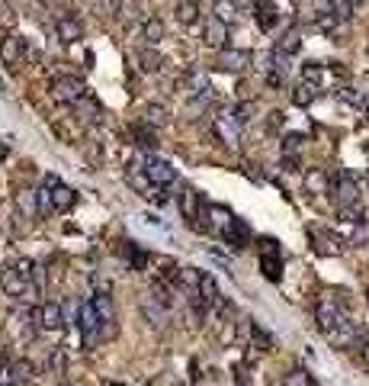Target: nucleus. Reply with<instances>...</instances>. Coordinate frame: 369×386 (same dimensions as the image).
I'll list each match as a JSON object with an SVG mask.
<instances>
[{
	"label": "nucleus",
	"mask_w": 369,
	"mask_h": 386,
	"mask_svg": "<svg viewBox=\"0 0 369 386\" xmlns=\"http://www.w3.org/2000/svg\"><path fill=\"white\" fill-rule=\"evenodd\" d=\"M0 290L10 300L39 306V280H35L33 261H10V264H3L0 268Z\"/></svg>",
	"instance_id": "1"
},
{
	"label": "nucleus",
	"mask_w": 369,
	"mask_h": 386,
	"mask_svg": "<svg viewBox=\"0 0 369 386\" xmlns=\"http://www.w3.org/2000/svg\"><path fill=\"white\" fill-rule=\"evenodd\" d=\"M77 206V190L74 187L61 184L58 177H45L42 190H39V210L51 213H71Z\"/></svg>",
	"instance_id": "2"
},
{
	"label": "nucleus",
	"mask_w": 369,
	"mask_h": 386,
	"mask_svg": "<svg viewBox=\"0 0 369 386\" xmlns=\"http://www.w3.org/2000/svg\"><path fill=\"white\" fill-rule=\"evenodd\" d=\"M177 203H180V213H183V219L190 222V229H196V232H209L212 229L209 203H202V196L193 190V187H183L180 196H177Z\"/></svg>",
	"instance_id": "3"
},
{
	"label": "nucleus",
	"mask_w": 369,
	"mask_h": 386,
	"mask_svg": "<svg viewBox=\"0 0 369 386\" xmlns=\"http://www.w3.org/2000/svg\"><path fill=\"white\" fill-rule=\"evenodd\" d=\"M347 319V300L344 293H325L318 300V306H315V322H318L321 335H327V332H334L341 322Z\"/></svg>",
	"instance_id": "4"
},
{
	"label": "nucleus",
	"mask_w": 369,
	"mask_h": 386,
	"mask_svg": "<svg viewBox=\"0 0 369 386\" xmlns=\"http://www.w3.org/2000/svg\"><path fill=\"white\" fill-rule=\"evenodd\" d=\"M77 328H81V338H84L87 348H93L97 341L106 338V328H103V319H100V312H97V306H93V300L81 302V309H77Z\"/></svg>",
	"instance_id": "5"
},
{
	"label": "nucleus",
	"mask_w": 369,
	"mask_h": 386,
	"mask_svg": "<svg viewBox=\"0 0 369 386\" xmlns=\"http://www.w3.org/2000/svg\"><path fill=\"white\" fill-rule=\"evenodd\" d=\"M142 164H145V177L151 180L154 187H170L177 180V168H174V161H167V158H158V155H142Z\"/></svg>",
	"instance_id": "6"
},
{
	"label": "nucleus",
	"mask_w": 369,
	"mask_h": 386,
	"mask_svg": "<svg viewBox=\"0 0 369 386\" xmlns=\"http://www.w3.org/2000/svg\"><path fill=\"white\" fill-rule=\"evenodd\" d=\"M51 97H55L58 103H65V107H74V103H81L87 97V91H84V84H81L77 77L61 75V77L51 81Z\"/></svg>",
	"instance_id": "7"
},
{
	"label": "nucleus",
	"mask_w": 369,
	"mask_h": 386,
	"mask_svg": "<svg viewBox=\"0 0 369 386\" xmlns=\"http://www.w3.org/2000/svg\"><path fill=\"white\" fill-rule=\"evenodd\" d=\"M327 341L334 344V348H341V351H350V348H356V344H360L363 348V328L356 325V322L350 319V316H347L344 322H341V325L334 328V332H327Z\"/></svg>",
	"instance_id": "8"
},
{
	"label": "nucleus",
	"mask_w": 369,
	"mask_h": 386,
	"mask_svg": "<svg viewBox=\"0 0 369 386\" xmlns=\"http://www.w3.org/2000/svg\"><path fill=\"white\" fill-rule=\"evenodd\" d=\"M331 196H334V203L344 210V206H356V200H360V187H356V180H353L347 171H341L337 177H331Z\"/></svg>",
	"instance_id": "9"
},
{
	"label": "nucleus",
	"mask_w": 369,
	"mask_h": 386,
	"mask_svg": "<svg viewBox=\"0 0 369 386\" xmlns=\"http://www.w3.org/2000/svg\"><path fill=\"white\" fill-rule=\"evenodd\" d=\"M0 61L10 68V71H19L26 61V39L23 36H3L0 39Z\"/></svg>",
	"instance_id": "10"
},
{
	"label": "nucleus",
	"mask_w": 369,
	"mask_h": 386,
	"mask_svg": "<svg viewBox=\"0 0 369 386\" xmlns=\"http://www.w3.org/2000/svg\"><path fill=\"white\" fill-rule=\"evenodd\" d=\"M33 319H35V328H42V332L65 328V312H61L58 302H39L33 309Z\"/></svg>",
	"instance_id": "11"
},
{
	"label": "nucleus",
	"mask_w": 369,
	"mask_h": 386,
	"mask_svg": "<svg viewBox=\"0 0 369 386\" xmlns=\"http://www.w3.org/2000/svg\"><path fill=\"white\" fill-rule=\"evenodd\" d=\"M261 268H263V277L277 284L283 277V261H279V245L273 238H263L261 242Z\"/></svg>",
	"instance_id": "12"
},
{
	"label": "nucleus",
	"mask_w": 369,
	"mask_h": 386,
	"mask_svg": "<svg viewBox=\"0 0 369 386\" xmlns=\"http://www.w3.org/2000/svg\"><path fill=\"white\" fill-rule=\"evenodd\" d=\"M55 33H58V39L65 45H74L84 39V26H81L77 17H71V13H61V17L55 20Z\"/></svg>",
	"instance_id": "13"
},
{
	"label": "nucleus",
	"mask_w": 369,
	"mask_h": 386,
	"mask_svg": "<svg viewBox=\"0 0 369 386\" xmlns=\"http://www.w3.org/2000/svg\"><path fill=\"white\" fill-rule=\"evenodd\" d=\"M215 135L225 145H238V139H241V123H238L235 109H228V113H222V116L215 119Z\"/></svg>",
	"instance_id": "14"
},
{
	"label": "nucleus",
	"mask_w": 369,
	"mask_h": 386,
	"mask_svg": "<svg viewBox=\"0 0 369 386\" xmlns=\"http://www.w3.org/2000/svg\"><path fill=\"white\" fill-rule=\"evenodd\" d=\"M202 43L209 45V49H228V23H222L218 17L206 20V26H202Z\"/></svg>",
	"instance_id": "15"
},
{
	"label": "nucleus",
	"mask_w": 369,
	"mask_h": 386,
	"mask_svg": "<svg viewBox=\"0 0 369 386\" xmlns=\"http://www.w3.org/2000/svg\"><path fill=\"white\" fill-rule=\"evenodd\" d=\"M247 65H251V52H244V49H222V55H218V68L231 71V75L244 71Z\"/></svg>",
	"instance_id": "16"
},
{
	"label": "nucleus",
	"mask_w": 369,
	"mask_h": 386,
	"mask_svg": "<svg viewBox=\"0 0 369 386\" xmlns=\"http://www.w3.org/2000/svg\"><path fill=\"white\" fill-rule=\"evenodd\" d=\"M93 306H97V312H100L103 319V328H106V338L116 332V306H113V296L103 290V293L93 296Z\"/></svg>",
	"instance_id": "17"
},
{
	"label": "nucleus",
	"mask_w": 369,
	"mask_h": 386,
	"mask_svg": "<svg viewBox=\"0 0 369 386\" xmlns=\"http://www.w3.org/2000/svg\"><path fill=\"white\" fill-rule=\"evenodd\" d=\"M254 10H257V13H254V17H257V26H261L263 33H270V29L277 26V20H279L277 3H273V0H257Z\"/></svg>",
	"instance_id": "18"
},
{
	"label": "nucleus",
	"mask_w": 369,
	"mask_h": 386,
	"mask_svg": "<svg viewBox=\"0 0 369 386\" xmlns=\"http://www.w3.org/2000/svg\"><path fill=\"white\" fill-rule=\"evenodd\" d=\"M138 68H142L145 75H158L161 68H164V55L154 45H142L138 49Z\"/></svg>",
	"instance_id": "19"
},
{
	"label": "nucleus",
	"mask_w": 369,
	"mask_h": 386,
	"mask_svg": "<svg viewBox=\"0 0 369 386\" xmlns=\"http://www.w3.org/2000/svg\"><path fill=\"white\" fill-rule=\"evenodd\" d=\"M356 3H360V0H327L325 10L337 20V23H347V20L356 13Z\"/></svg>",
	"instance_id": "20"
},
{
	"label": "nucleus",
	"mask_w": 369,
	"mask_h": 386,
	"mask_svg": "<svg viewBox=\"0 0 369 386\" xmlns=\"http://www.w3.org/2000/svg\"><path fill=\"white\" fill-rule=\"evenodd\" d=\"M132 139L138 142V148H148V151H154L158 148V135H154V126H148V123H138V126H132Z\"/></svg>",
	"instance_id": "21"
},
{
	"label": "nucleus",
	"mask_w": 369,
	"mask_h": 386,
	"mask_svg": "<svg viewBox=\"0 0 369 386\" xmlns=\"http://www.w3.org/2000/svg\"><path fill=\"white\" fill-rule=\"evenodd\" d=\"M199 296H202V302L206 306H222V293H218V284L209 277V274H202V284H199Z\"/></svg>",
	"instance_id": "22"
},
{
	"label": "nucleus",
	"mask_w": 369,
	"mask_h": 386,
	"mask_svg": "<svg viewBox=\"0 0 369 386\" xmlns=\"http://www.w3.org/2000/svg\"><path fill=\"white\" fill-rule=\"evenodd\" d=\"M142 39H145V45H158L161 39H164V23L161 20H145L142 23Z\"/></svg>",
	"instance_id": "23"
},
{
	"label": "nucleus",
	"mask_w": 369,
	"mask_h": 386,
	"mask_svg": "<svg viewBox=\"0 0 369 386\" xmlns=\"http://www.w3.org/2000/svg\"><path fill=\"white\" fill-rule=\"evenodd\" d=\"M315 97H318V87L305 84V81H299V84L293 87V103H295V107H311Z\"/></svg>",
	"instance_id": "24"
},
{
	"label": "nucleus",
	"mask_w": 369,
	"mask_h": 386,
	"mask_svg": "<svg viewBox=\"0 0 369 386\" xmlns=\"http://www.w3.org/2000/svg\"><path fill=\"white\" fill-rule=\"evenodd\" d=\"M177 20L183 26H193L196 20H199V3H196V0H180V3H177Z\"/></svg>",
	"instance_id": "25"
},
{
	"label": "nucleus",
	"mask_w": 369,
	"mask_h": 386,
	"mask_svg": "<svg viewBox=\"0 0 369 386\" xmlns=\"http://www.w3.org/2000/svg\"><path fill=\"white\" fill-rule=\"evenodd\" d=\"M305 187H309L311 193H327V190H331V180H327V174L321 168H315V171L305 174Z\"/></svg>",
	"instance_id": "26"
},
{
	"label": "nucleus",
	"mask_w": 369,
	"mask_h": 386,
	"mask_svg": "<svg viewBox=\"0 0 369 386\" xmlns=\"http://www.w3.org/2000/svg\"><path fill=\"white\" fill-rule=\"evenodd\" d=\"M299 49H302V36H299V29L283 33V39L277 43V52H283V55H295Z\"/></svg>",
	"instance_id": "27"
},
{
	"label": "nucleus",
	"mask_w": 369,
	"mask_h": 386,
	"mask_svg": "<svg viewBox=\"0 0 369 386\" xmlns=\"http://www.w3.org/2000/svg\"><path fill=\"white\" fill-rule=\"evenodd\" d=\"M142 119L148 126H167V109L161 107V103H148L142 113Z\"/></svg>",
	"instance_id": "28"
},
{
	"label": "nucleus",
	"mask_w": 369,
	"mask_h": 386,
	"mask_svg": "<svg viewBox=\"0 0 369 386\" xmlns=\"http://www.w3.org/2000/svg\"><path fill=\"white\" fill-rule=\"evenodd\" d=\"M222 236L235 245V248H244V242H247V226H244L241 219H235V222H231V226H228Z\"/></svg>",
	"instance_id": "29"
},
{
	"label": "nucleus",
	"mask_w": 369,
	"mask_h": 386,
	"mask_svg": "<svg viewBox=\"0 0 369 386\" xmlns=\"http://www.w3.org/2000/svg\"><path fill=\"white\" fill-rule=\"evenodd\" d=\"M17 206L26 213V216H35V213H42V210H39V193H29V190H23L17 196Z\"/></svg>",
	"instance_id": "30"
},
{
	"label": "nucleus",
	"mask_w": 369,
	"mask_h": 386,
	"mask_svg": "<svg viewBox=\"0 0 369 386\" xmlns=\"http://www.w3.org/2000/svg\"><path fill=\"white\" fill-rule=\"evenodd\" d=\"M302 81H305V84H311V87H321V84H325V68L315 65V61H309V65L302 68Z\"/></svg>",
	"instance_id": "31"
},
{
	"label": "nucleus",
	"mask_w": 369,
	"mask_h": 386,
	"mask_svg": "<svg viewBox=\"0 0 369 386\" xmlns=\"http://www.w3.org/2000/svg\"><path fill=\"white\" fill-rule=\"evenodd\" d=\"M311 238H315V248H318L321 254H341V245H337V238H331V236H321V232H311Z\"/></svg>",
	"instance_id": "32"
},
{
	"label": "nucleus",
	"mask_w": 369,
	"mask_h": 386,
	"mask_svg": "<svg viewBox=\"0 0 369 386\" xmlns=\"http://www.w3.org/2000/svg\"><path fill=\"white\" fill-rule=\"evenodd\" d=\"M302 142H305V139H302L299 132L286 135V139H283V155H286V158H295V155L302 151Z\"/></svg>",
	"instance_id": "33"
},
{
	"label": "nucleus",
	"mask_w": 369,
	"mask_h": 386,
	"mask_svg": "<svg viewBox=\"0 0 369 386\" xmlns=\"http://www.w3.org/2000/svg\"><path fill=\"white\" fill-rule=\"evenodd\" d=\"M10 380H33V364L29 361H17L13 367H10Z\"/></svg>",
	"instance_id": "34"
},
{
	"label": "nucleus",
	"mask_w": 369,
	"mask_h": 386,
	"mask_svg": "<svg viewBox=\"0 0 369 386\" xmlns=\"http://www.w3.org/2000/svg\"><path fill=\"white\" fill-rule=\"evenodd\" d=\"M350 242L353 245H366L369 242V219H363V222H356V226L350 229Z\"/></svg>",
	"instance_id": "35"
},
{
	"label": "nucleus",
	"mask_w": 369,
	"mask_h": 386,
	"mask_svg": "<svg viewBox=\"0 0 369 386\" xmlns=\"http://www.w3.org/2000/svg\"><path fill=\"white\" fill-rule=\"evenodd\" d=\"M215 17L222 20V23H231V20H235V3H231V0H218V3H215Z\"/></svg>",
	"instance_id": "36"
},
{
	"label": "nucleus",
	"mask_w": 369,
	"mask_h": 386,
	"mask_svg": "<svg viewBox=\"0 0 369 386\" xmlns=\"http://www.w3.org/2000/svg\"><path fill=\"white\" fill-rule=\"evenodd\" d=\"M283 386H311V380H309V373H305V370H293V373L286 377Z\"/></svg>",
	"instance_id": "37"
},
{
	"label": "nucleus",
	"mask_w": 369,
	"mask_h": 386,
	"mask_svg": "<svg viewBox=\"0 0 369 386\" xmlns=\"http://www.w3.org/2000/svg\"><path fill=\"white\" fill-rule=\"evenodd\" d=\"M254 113H257V103H241V107H235V116H238V123H241V126L254 116Z\"/></svg>",
	"instance_id": "38"
},
{
	"label": "nucleus",
	"mask_w": 369,
	"mask_h": 386,
	"mask_svg": "<svg viewBox=\"0 0 369 386\" xmlns=\"http://www.w3.org/2000/svg\"><path fill=\"white\" fill-rule=\"evenodd\" d=\"M341 100L353 103V107H363V93H356L353 87H341Z\"/></svg>",
	"instance_id": "39"
},
{
	"label": "nucleus",
	"mask_w": 369,
	"mask_h": 386,
	"mask_svg": "<svg viewBox=\"0 0 369 386\" xmlns=\"http://www.w3.org/2000/svg\"><path fill=\"white\" fill-rule=\"evenodd\" d=\"M283 113H279V109H273V113H270V129H279V126H283Z\"/></svg>",
	"instance_id": "40"
},
{
	"label": "nucleus",
	"mask_w": 369,
	"mask_h": 386,
	"mask_svg": "<svg viewBox=\"0 0 369 386\" xmlns=\"http://www.w3.org/2000/svg\"><path fill=\"white\" fill-rule=\"evenodd\" d=\"M231 3H235V10H247V7H254L257 0H231Z\"/></svg>",
	"instance_id": "41"
},
{
	"label": "nucleus",
	"mask_w": 369,
	"mask_h": 386,
	"mask_svg": "<svg viewBox=\"0 0 369 386\" xmlns=\"http://www.w3.org/2000/svg\"><path fill=\"white\" fill-rule=\"evenodd\" d=\"M7 380H10V367L7 364H0V383H7Z\"/></svg>",
	"instance_id": "42"
},
{
	"label": "nucleus",
	"mask_w": 369,
	"mask_h": 386,
	"mask_svg": "<svg viewBox=\"0 0 369 386\" xmlns=\"http://www.w3.org/2000/svg\"><path fill=\"white\" fill-rule=\"evenodd\" d=\"M363 364L369 367V344H363Z\"/></svg>",
	"instance_id": "43"
},
{
	"label": "nucleus",
	"mask_w": 369,
	"mask_h": 386,
	"mask_svg": "<svg viewBox=\"0 0 369 386\" xmlns=\"http://www.w3.org/2000/svg\"><path fill=\"white\" fill-rule=\"evenodd\" d=\"M39 3H45V7H58L61 0H39Z\"/></svg>",
	"instance_id": "44"
},
{
	"label": "nucleus",
	"mask_w": 369,
	"mask_h": 386,
	"mask_svg": "<svg viewBox=\"0 0 369 386\" xmlns=\"http://www.w3.org/2000/svg\"><path fill=\"white\" fill-rule=\"evenodd\" d=\"M103 386H129V383H119V380H106Z\"/></svg>",
	"instance_id": "45"
},
{
	"label": "nucleus",
	"mask_w": 369,
	"mask_h": 386,
	"mask_svg": "<svg viewBox=\"0 0 369 386\" xmlns=\"http://www.w3.org/2000/svg\"><path fill=\"white\" fill-rule=\"evenodd\" d=\"M3 158H7V145L0 142V161H3Z\"/></svg>",
	"instance_id": "46"
},
{
	"label": "nucleus",
	"mask_w": 369,
	"mask_h": 386,
	"mask_svg": "<svg viewBox=\"0 0 369 386\" xmlns=\"http://www.w3.org/2000/svg\"><path fill=\"white\" fill-rule=\"evenodd\" d=\"M366 302H369V293H366Z\"/></svg>",
	"instance_id": "47"
}]
</instances>
